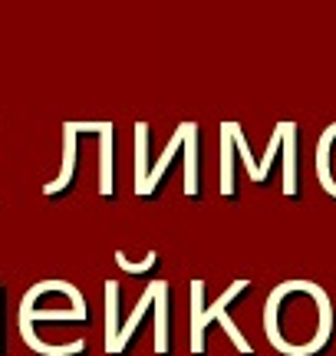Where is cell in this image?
<instances>
[{
  "label": "cell",
  "mask_w": 336,
  "mask_h": 356,
  "mask_svg": "<svg viewBox=\"0 0 336 356\" xmlns=\"http://www.w3.org/2000/svg\"><path fill=\"white\" fill-rule=\"evenodd\" d=\"M0 353H3V333H0Z\"/></svg>",
  "instance_id": "3"
},
{
  "label": "cell",
  "mask_w": 336,
  "mask_h": 356,
  "mask_svg": "<svg viewBox=\"0 0 336 356\" xmlns=\"http://www.w3.org/2000/svg\"><path fill=\"white\" fill-rule=\"evenodd\" d=\"M20 333H24L26 346H30V350H37L40 356H76V353H83V340H73L69 346H47L37 333H33L30 323H20Z\"/></svg>",
  "instance_id": "2"
},
{
  "label": "cell",
  "mask_w": 336,
  "mask_h": 356,
  "mask_svg": "<svg viewBox=\"0 0 336 356\" xmlns=\"http://www.w3.org/2000/svg\"><path fill=\"white\" fill-rule=\"evenodd\" d=\"M73 172H76V126H66V159H63V172H60V178L53 181V185H47V195H60V191H66L69 185H73Z\"/></svg>",
  "instance_id": "1"
}]
</instances>
